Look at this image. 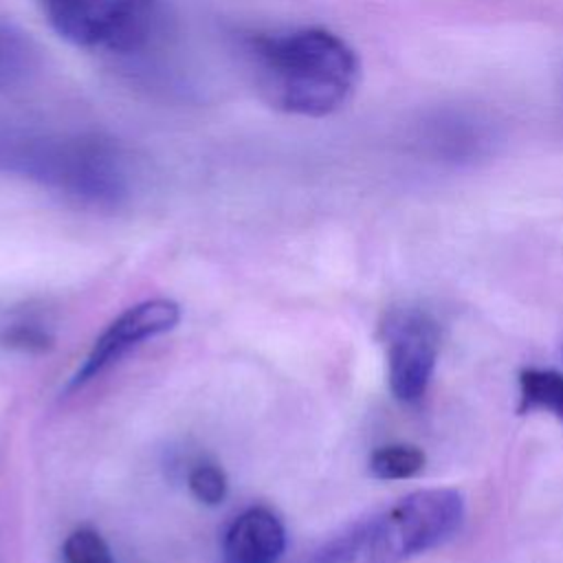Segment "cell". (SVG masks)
<instances>
[{
    "instance_id": "1",
    "label": "cell",
    "mask_w": 563,
    "mask_h": 563,
    "mask_svg": "<svg viewBox=\"0 0 563 563\" xmlns=\"http://www.w3.org/2000/svg\"><path fill=\"white\" fill-rule=\"evenodd\" d=\"M262 97L292 114L323 117L345 103L358 77L354 51L325 29H301L251 44Z\"/></svg>"
},
{
    "instance_id": "2",
    "label": "cell",
    "mask_w": 563,
    "mask_h": 563,
    "mask_svg": "<svg viewBox=\"0 0 563 563\" xmlns=\"http://www.w3.org/2000/svg\"><path fill=\"white\" fill-rule=\"evenodd\" d=\"M464 521V499L453 488L413 490L356 519L303 563H405L446 543Z\"/></svg>"
},
{
    "instance_id": "3",
    "label": "cell",
    "mask_w": 563,
    "mask_h": 563,
    "mask_svg": "<svg viewBox=\"0 0 563 563\" xmlns=\"http://www.w3.org/2000/svg\"><path fill=\"white\" fill-rule=\"evenodd\" d=\"M0 172L92 202H112L123 191L117 156L101 141L84 136L0 125Z\"/></svg>"
},
{
    "instance_id": "4",
    "label": "cell",
    "mask_w": 563,
    "mask_h": 563,
    "mask_svg": "<svg viewBox=\"0 0 563 563\" xmlns=\"http://www.w3.org/2000/svg\"><path fill=\"white\" fill-rule=\"evenodd\" d=\"M51 26L77 46L136 51L156 18V0H40Z\"/></svg>"
},
{
    "instance_id": "5",
    "label": "cell",
    "mask_w": 563,
    "mask_h": 563,
    "mask_svg": "<svg viewBox=\"0 0 563 563\" xmlns=\"http://www.w3.org/2000/svg\"><path fill=\"white\" fill-rule=\"evenodd\" d=\"M383 332L389 389L400 402L416 405L424 398L433 378L440 350V325L429 312L405 308L391 312Z\"/></svg>"
},
{
    "instance_id": "6",
    "label": "cell",
    "mask_w": 563,
    "mask_h": 563,
    "mask_svg": "<svg viewBox=\"0 0 563 563\" xmlns=\"http://www.w3.org/2000/svg\"><path fill=\"white\" fill-rule=\"evenodd\" d=\"M178 321H180V306L165 297L145 299L125 308L95 339L81 367L73 374L68 389L84 387L86 383L97 378L103 369H108L112 363H117L132 347L141 345L147 339L172 332L178 325Z\"/></svg>"
},
{
    "instance_id": "7",
    "label": "cell",
    "mask_w": 563,
    "mask_h": 563,
    "mask_svg": "<svg viewBox=\"0 0 563 563\" xmlns=\"http://www.w3.org/2000/svg\"><path fill=\"white\" fill-rule=\"evenodd\" d=\"M286 550V528L266 506L240 512L222 537L224 563H277Z\"/></svg>"
},
{
    "instance_id": "8",
    "label": "cell",
    "mask_w": 563,
    "mask_h": 563,
    "mask_svg": "<svg viewBox=\"0 0 563 563\" xmlns=\"http://www.w3.org/2000/svg\"><path fill=\"white\" fill-rule=\"evenodd\" d=\"M519 411H545L563 420V374L530 367L519 374Z\"/></svg>"
},
{
    "instance_id": "9",
    "label": "cell",
    "mask_w": 563,
    "mask_h": 563,
    "mask_svg": "<svg viewBox=\"0 0 563 563\" xmlns=\"http://www.w3.org/2000/svg\"><path fill=\"white\" fill-rule=\"evenodd\" d=\"M424 453L413 444H385L372 451L367 468L376 479H409L424 468Z\"/></svg>"
},
{
    "instance_id": "10",
    "label": "cell",
    "mask_w": 563,
    "mask_h": 563,
    "mask_svg": "<svg viewBox=\"0 0 563 563\" xmlns=\"http://www.w3.org/2000/svg\"><path fill=\"white\" fill-rule=\"evenodd\" d=\"M37 68V55L29 40L0 26V90L22 84Z\"/></svg>"
},
{
    "instance_id": "11",
    "label": "cell",
    "mask_w": 563,
    "mask_h": 563,
    "mask_svg": "<svg viewBox=\"0 0 563 563\" xmlns=\"http://www.w3.org/2000/svg\"><path fill=\"white\" fill-rule=\"evenodd\" d=\"M64 563H114L103 537L92 528L73 530L62 545Z\"/></svg>"
},
{
    "instance_id": "12",
    "label": "cell",
    "mask_w": 563,
    "mask_h": 563,
    "mask_svg": "<svg viewBox=\"0 0 563 563\" xmlns=\"http://www.w3.org/2000/svg\"><path fill=\"white\" fill-rule=\"evenodd\" d=\"M189 493L205 506H220L227 499L229 482L220 466L216 464H196L187 475Z\"/></svg>"
},
{
    "instance_id": "13",
    "label": "cell",
    "mask_w": 563,
    "mask_h": 563,
    "mask_svg": "<svg viewBox=\"0 0 563 563\" xmlns=\"http://www.w3.org/2000/svg\"><path fill=\"white\" fill-rule=\"evenodd\" d=\"M0 343L4 347L20 350V352H46L53 347V336L37 325L15 323L0 334Z\"/></svg>"
}]
</instances>
